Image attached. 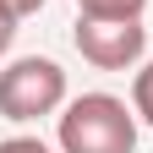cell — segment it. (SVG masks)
Here are the masks:
<instances>
[{
	"instance_id": "cell-1",
	"label": "cell",
	"mask_w": 153,
	"mask_h": 153,
	"mask_svg": "<svg viewBox=\"0 0 153 153\" xmlns=\"http://www.w3.org/2000/svg\"><path fill=\"white\" fill-rule=\"evenodd\" d=\"M60 153H137V109L115 93H82L66 99L55 115Z\"/></svg>"
},
{
	"instance_id": "cell-2",
	"label": "cell",
	"mask_w": 153,
	"mask_h": 153,
	"mask_svg": "<svg viewBox=\"0 0 153 153\" xmlns=\"http://www.w3.org/2000/svg\"><path fill=\"white\" fill-rule=\"evenodd\" d=\"M66 109V71L60 60L49 55H22L0 71V115L11 126H27V120H44V115H60Z\"/></svg>"
},
{
	"instance_id": "cell-3",
	"label": "cell",
	"mask_w": 153,
	"mask_h": 153,
	"mask_svg": "<svg viewBox=\"0 0 153 153\" xmlns=\"http://www.w3.org/2000/svg\"><path fill=\"white\" fill-rule=\"evenodd\" d=\"M71 44L99 71H137L142 55H148V27H142V16H88V11H76Z\"/></svg>"
},
{
	"instance_id": "cell-4",
	"label": "cell",
	"mask_w": 153,
	"mask_h": 153,
	"mask_svg": "<svg viewBox=\"0 0 153 153\" xmlns=\"http://www.w3.org/2000/svg\"><path fill=\"white\" fill-rule=\"evenodd\" d=\"M131 109H137L142 126H153V60H142L131 76Z\"/></svg>"
},
{
	"instance_id": "cell-5",
	"label": "cell",
	"mask_w": 153,
	"mask_h": 153,
	"mask_svg": "<svg viewBox=\"0 0 153 153\" xmlns=\"http://www.w3.org/2000/svg\"><path fill=\"white\" fill-rule=\"evenodd\" d=\"M76 11H88V16H142L148 0H76Z\"/></svg>"
},
{
	"instance_id": "cell-6",
	"label": "cell",
	"mask_w": 153,
	"mask_h": 153,
	"mask_svg": "<svg viewBox=\"0 0 153 153\" xmlns=\"http://www.w3.org/2000/svg\"><path fill=\"white\" fill-rule=\"evenodd\" d=\"M16 22H22V16H16V6H11V0H0V55L11 49V38H16Z\"/></svg>"
},
{
	"instance_id": "cell-7",
	"label": "cell",
	"mask_w": 153,
	"mask_h": 153,
	"mask_svg": "<svg viewBox=\"0 0 153 153\" xmlns=\"http://www.w3.org/2000/svg\"><path fill=\"white\" fill-rule=\"evenodd\" d=\"M0 153H55L44 137H6L0 142Z\"/></svg>"
},
{
	"instance_id": "cell-8",
	"label": "cell",
	"mask_w": 153,
	"mask_h": 153,
	"mask_svg": "<svg viewBox=\"0 0 153 153\" xmlns=\"http://www.w3.org/2000/svg\"><path fill=\"white\" fill-rule=\"evenodd\" d=\"M16 6V16H33V11H44V0H11Z\"/></svg>"
}]
</instances>
